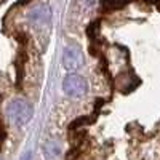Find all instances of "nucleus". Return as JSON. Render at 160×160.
<instances>
[{
	"instance_id": "obj_1",
	"label": "nucleus",
	"mask_w": 160,
	"mask_h": 160,
	"mask_svg": "<svg viewBox=\"0 0 160 160\" xmlns=\"http://www.w3.org/2000/svg\"><path fill=\"white\" fill-rule=\"evenodd\" d=\"M32 106L22 98H13L7 104V115L15 125H26L32 118Z\"/></svg>"
},
{
	"instance_id": "obj_2",
	"label": "nucleus",
	"mask_w": 160,
	"mask_h": 160,
	"mask_svg": "<svg viewBox=\"0 0 160 160\" xmlns=\"http://www.w3.org/2000/svg\"><path fill=\"white\" fill-rule=\"evenodd\" d=\"M87 80L77 74H69L62 80V90L68 96L71 98H82L87 93Z\"/></svg>"
},
{
	"instance_id": "obj_3",
	"label": "nucleus",
	"mask_w": 160,
	"mask_h": 160,
	"mask_svg": "<svg viewBox=\"0 0 160 160\" xmlns=\"http://www.w3.org/2000/svg\"><path fill=\"white\" fill-rule=\"evenodd\" d=\"M62 66L68 71H77L83 66V55L75 47H68L62 51Z\"/></svg>"
},
{
	"instance_id": "obj_4",
	"label": "nucleus",
	"mask_w": 160,
	"mask_h": 160,
	"mask_svg": "<svg viewBox=\"0 0 160 160\" xmlns=\"http://www.w3.org/2000/svg\"><path fill=\"white\" fill-rule=\"evenodd\" d=\"M31 18L34 21H45L50 19V8L47 5H38L31 11Z\"/></svg>"
},
{
	"instance_id": "obj_5",
	"label": "nucleus",
	"mask_w": 160,
	"mask_h": 160,
	"mask_svg": "<svg viewBox=\"0 0 160 160\" xmlns=\"http://www.w3.org/2000/svg\"><path fill=\"white\" fill-rule=\"evenodd\" d=\"M22 160H31V154H26V155L22 157Z\"/></svg>"
}]
</instances>
